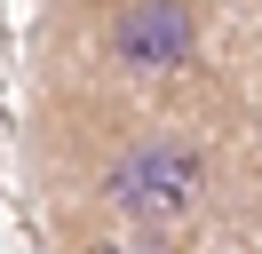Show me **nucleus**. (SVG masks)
I'll return each mask as SVG.
<instances>
[{
  "instance_id": "nucleus-3",
  "label": "nucleus",
  "mask_w": 262,
  "mask_h": 254,
  "mask_svg": "<svg viewBox=\"0 0 262 254\" xmlns=\"http://www.w3.org/2000/svg\"><path fill=\"white\" fill-rule=\"evenodd\" d=\"M80 254H167L159 238H143V230H96Z\"/></svg>"
},
{
  "instance_id": "nucleus-1",
  "label": "nucleus",
  "mask_w": 262,
  "mask_h": 254,
  "mask_svg": "<svg viewBox=\"0 0 262 254\" xmlns=\"http://www.w3.org/2000/svg\"><path fill=\"white\" fill-rule=\"evenodd\" d=\"M96 199H103V215L119 230H143V238L183 230L214 199V151L199 135H183V127H143V135H127V143L103 151Z\"/></svg>"
},
{
  "instance_id": "nucleus-4",
  "label": "nucleus",
  "mask_w": 262,
  "mask_h": 254,
  "mask_svg": "<svg viewBox=\"0 0 262 254\" xmlns=\"http://www.w3.org/2000/svg\"><path fill=\"white\" fill-rule=\"evenodd\" d=\"M254 127H262V95H254Z\"/></svg>"
},
{
  "instance_id": "nucleus-2",
  "label": "nucleus",
  "mask_w": 262,
  "mask_h": 254,
  "mask_svg": "<svg viewBox=\"0 0 262 254\" xmlns=\"http://www.w3.org/2000/svg\"><path fill=\"white\" fill-rule=\"evenodd\" d=\"M199 48H207V24L183 0H143V8H112L103 16V56L119 72H135V79L183 72V64H199Z\"/></svg>"
}]
</instances>
